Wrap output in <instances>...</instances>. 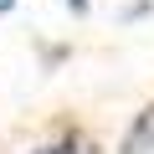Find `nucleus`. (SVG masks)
I'll return each mask as SVG.
<instances>
[{"instance_id": "obj_1", "label": "nucleus", "mask_w": 154, "mask_h": 154, "mask_svg": "<svg viewBox=\"0 0 154 154\" xmlns=\"http://www.w3.org/2000/svg\"><path fill=\"white\" fill-rule=\"evenodd\" d=\"M154 144V108H144V118L128 128V139H123V154H144Z\"/></svg>"}, {"instance_id": "obj_2", "label": "nucleus", "mask_w": 154, "mask_h": 154, "mask_svg": "<svg viewBox=\"0 0 154 154\" xmlns=\"http://www.w3.org/2000/svg\"><path fill=\"white\" fill-rule=\"evenodd\" d=\"M31 154H82V139H77V134H67V139H57V144H41V149H31Z\"/></svg>"}, {"instance_id": "obj_3", "label": "nucleus", "mask_w": 154, "mask_h": 154, "mask_svg": "<svg viewBox=\"0 0 154 154\" xmlns=\"http://www.w3.org/2000/svg\"><path fill=\"white\" fill-rule=\"evenodd\" d=\"M67 11H72V16H82V11H88V0H67Z\"/></svg>"}, {"instance_id": "obj_4", "label": "nucleus", "mask_w": 154, "mask_h": 154, "mask_svg": "<svg viewBox=\"0 0 154 154\" xmlns=\"http://www.w3.org/2000/svg\"><path fill=\"white\" fill-rule=\"evenodd\" d=\"M11 11H16V0H0V16H11Z\"/></svg>"}]
</instances>
